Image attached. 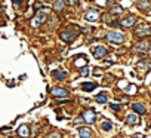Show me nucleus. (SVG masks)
Here are the masks:
<instances>
[{"label":"nucleus","mask_w":151,"mask_h":138,"mask_svg":"<svg viewBox=\"0 0 151 138\" xmlns=\"http://www.w3.org/2000/svg\"><path fill=\"white\" fill-rule=\"evenodd\" d=\"M83 91H86V92H91V91H93L95 88H96V83H93V82H86V83H83Z\"/></svg>","instance_id":"12"},{"label":"nucleus","mask_w":151,"mask_h":138,"mask_svg":"<svg viewBox=\"0 0 151 138\" xmlns=\"http://www.w3.org/2000/svg\"><path fill=\"white\" fill-rule=\"evenodd\" d=\"M148 48H150V43L148 42H141L139 45H136V49L138 51H148Z\"/></svg>","instance_id":"14"},{"label":"nucleus","mask_w":151,"mask_h":138,"mask_svg":"<svg viewBox=\"0 0 151 138\" xmlns=\"http://www.w3.org/2000/svg\"><path fill=\"white\" fill-rule=\"evenodd\" d=\"M46 138H61V135H59L58 132H53V134H50V135H47Z\"/></svg>","instance_id":"24"},{"label":"nucleus","mask_w":151,"mask_h":138,"mask_svg":"<svg viewBox=\"0 0 151 138\" xmlns=\"http://www.w3.org/2000/svg\"><path fill=\"white\" fill-rule=\"evenodd\" d=\"M74 33H67V31H64V33H61V39L64 40V42H71L73 39H74Z\"/></svg>","instance_id":"11"},{"label":"nucleus","mask_w":151,"mask_h":138,"mask_svg":"<svg viewBox=\"0 0 151 138\" xmlns=\"http://www.w3.org/2000/svg\"><path fill=\"white\" fill-rule=\"evenodd\" d=\"M67 2H68L70 5H76V3H77V0H67Z\"/></svg>","instance_id":"27"},{"label":"nucleus","mask_w":151,"mask_h":138,"mask_svg":"<svg viewBox=\"0 0 151 138\" xmlns=\"http://www.w3.org/2000/svg\"><path fill=\"white\" fill-rule=\"evenodd\" d=\"M28 134H30V128L27 126V125H21L19 128H18V135L19 137H28Z\"/></svg>","instance_id":"8"},{"label":"nucleus","mask_w":151,"mask_h":138,"mask_svg":"<svg viewBox=\"0 0 151 138\" xmlns=\"http://www.w3.org/2000/svg\"><path fill=\"white\" fill-rule=\"evenodd\" d=\"M80 73H82V76H88L89 74V68L88 67H83L82 70H80Z\"/></svg>","instance_id":"22"},{"label":"nucleus","mask_w":151,"mask_h":138,"mask_svg":"<svg viewBox=\"0 0 151 138\" xmlns=\"http://www.w3.org/2000/svg\"><path fill=\"white\" fill-rule=\"evenodd\" d=\"M122 11H123V9H122L120 6H114V8L111 9V14H116V12H119V14H120Z\"/></svg>","instance_id":"23"},{"label":"nucleus","mask_w":151,"mask_h":138,"mask_svg":"<svg viewBox=\"0 0 151 138\" xmlns=\"http://www.w3.org/2000/svg\"><path fill=\"white\" fill-rule=\"evenodd\" d=\"M101 73H102V70H101V68H95V74H96V76H99Z\"/></svg>","instance_id":"26"},{"label":"nucleus","mask_w":151,"mask_h":138,"mask_svg":"<svg viewBox=\"0 0 151 138\" xmlns=\"http://www.w3.org/2000/svg\"><path fill=\"white\" fill-rule=\"evenodd\" d=\"M86 20H88V21H96V20H98V11H96V9H91V11H88V14H86Z\"/></svg>","instance_id":"7"},{"label":"nucleus","mask_w":151,"mask_h":138,"mask_svg":"<svg viewBox=\"0 0 151 138\" xmlns=\"http://www.w3.org/2000/svg\"><path fill=\"white\" fill-rule=\"evenodd\" d=\"M101 128H102L104 131H111V129H113V125H111L110 122H107V120H104V122L101 123Z\"/></svg>","instance_id":"16"},{"label":"nucleus","mask_w":151,"mask_h":138,"mask_svg":"<svg viewBox=\"0 0 151 138\" xmlns=\"http://www.w3.org/2000/svg\"><path fill=\"white\" fill-rule=\"evenodd\" d=\"M135 21H136V18L133 17V15H130L129 18H126V20H123L120 24L123 25V27H132L133 24H135Z\"/></svg>","instance_id":"9"},{"label":"nucleus","mask_w":151,"mask_h":138,"mask_svg":"<svg viewBox=\"0 0 151 138\" xmlns=\"http://www.w3.org/2000/svg\"><path fill=\"white\" fill-rule=\"evenodd\" d=\"M105 39H107L108 42H111V43H122V42L124 40L123 34H122V33H116V31H110V33H107Z\"/></svg>","instance_id":"1"},{"label":"nucleus","mask_w":151,"mask_h":138,"mask_svg":"<svg viewBox=\"0 0 151 138\" xmlns=\"http://www.w3.org/2000/svg\"><path fill=\"white\" fill-rule=\"evenodd\" d=\"M141 9H147L148 6H150V3L147 2V0H141V2H139V5H138Z\"/></svg>","instance_id":"20"},{"label":"nucleus","mask_w":151,"mask_h":138,"mask_svg":"<svg viewBox=\"0 0 151 138\" xmlns=\"http://www.w3.org/2000/svg\"><path fill=\"white\" fill-rule=\"evenodd\" d=\"M96 103H99V104L107 103V97H105V94H99V95H96Z\"/></svg>","instance_id":"17"},{"label":"nucleus","mask_w":151,"mask_h":138,"mask_svg":"<svg viewBox=\"0 0 151 138\" xmlns=\"http://www.w3.org/2000/svg\"><path fill=\"white\" fill-rule=\"evenodd\" d=\"M45 12L46 11H40V12H37V15H36V18L31 21V25L33 27H37V25H40L45 20H46V15H45Z\"/></svg>","instance_id":"3"},{"label":"nucleus","mask_w":151,"mask_h":138,"mask_svg":"<svg viewBox=\"0 0 151 138\" xmlns=\"http://www.w3.org/2000/svg\"><path fill=\"white\" fill-rule=\"evenodd\" d=\"M145 34H151V28H150V27H145V25H142V28L136 30V36L142 37V36H145Z\"/></svg>","instance_id":"10"},{"label":"nucleus","mask_w":151,"mask_h":138,"mask_svg":"<svg viewBox=\"0 0 151 138\" xmlns=\"http://www.w3.org/2000/svg\"><path fill=\"white\" fill-rule=\"evenodd\" d=\"M50 94L55 97V98H64V97H68V91H65V89H62V88H53L52 91H50Z\"/></svg>","instance_id":"4"},{"label":"nucleus","mask_w":151,"mask_h":138,"mask_svg":"<svg viewBox=\"0 0 151 138\" xmlns=\"http://www.w3.org/2000/svg\"><path fill=\"white\" fill-rule=\"evenodd\" d=\"M98 3L99 5H105V0H98Z\"/></svg>","instance_id":"28"},{"label":"nucleus","mask_w":151,"mask_h":138,"mask_svg":"<svg viewBox=\"0 0 151 138\" xmlns=\"http://www.w3.org/2000/svg\"><path fill=\"white\" fill-rule=\"evenodd\" d=\"M76 61H77V65H80V64L83 65L86 62V58L85 56H77V58H76Z\"/></svg>","instance_id":"21"},{"label":"nucleus","mask_w":151,"mask_h":138,"mask_svg":"<svg viewBox=\"0 0 151 138\" xmlns=\"http://www.w3.org/2000/svg\"><path fill=\"white\" fill-rule=\"evenodd\" d=\"M55 79H58V80H64L65 79V73L64 72H55Z\"/></svg>","instance_id":"18"},{"label":"nucleus","mask_w":151,"mask_h":138,"mask_svg":"<svg viewBox=\"0 0 151 138\" xmlns=\"http://www.w3.org/2000/svg\"><path fill=\"white\" fill-rule=\"evenodd\" d=\"M82 117H83V120H85L86 123H93L95 119H96V114H95V111H92V110H85L83 114H82Z\"/></svg>","instance_id":"2"},{"label":"nucleus","mask_w":151,"mask_h":138,"mask_svg":"<svg viewBox=\"0 0 151 138\" xmlns=\"http://www.w3.org/2000/svg\"><path fill=\"white\" fill-rule=\"evenodd\" d=\"M132 108H133L136 113H139V114H144V113H145V108H144V105H142V104H138V103H135V104L132 105Z\"/></svg>","instance_id":"13"},{"label":"nucleus","mask_w":151,"mask_h":138,"mask_svg":"<svg viewBox=\"0 0 151 138\" xmlns=\"http://www.w3.org/2000/svg\"><path fill=\"white\" fill-rule=\"evenodd\" d=\"M2 9H3V8H2V5H0V14H2Z\"/></svg>","instance_id":"30"},{"label":"nucleus","mask_w":151,"mask_h":138,"mask_svg":"<svg viewBox=\"0 0 151 138\" xmlns=\"http://www.w3.org/2000/svg\"><path fill=\"white\" fill-rule=\"evenodd\" d=\"M110 108H113V110H119L120 107H119V104H110Z\"/></svg>","instance_id":"25"},{"label":"nucleus","mask_w":151,"mask_h":138,"mask_svg":"<svg viewBox=\"0 0 151 138\" xmlns=\"http://www.w3.org/2000/svg\"><path fill=\"white\" fill-rule=\"evenodd\" d=\"M62 8H64V3H62V0H58V2L53 5V9L55 11H62Z\"/></svg>","instance_id":"19"},{"label":"nucleus","mask_w":151,"mask_h":138,"mask_svg":"<svg viewBox=\"0 0 151 138\" xmlns=\"http://www.w3.org/2000/svg\"><path fill=\"white\" fill-rule=\"evenodd\" d=\"M79 137L80 138H92V131L89 128H80L79 129Z\"/></svg>","instance_id":"5"},{"label":"nucleus","mask_w":151,"mask_h":138,"mask_svg":"<svg viewBox=\"0 0 151 138\" xmlns=\"http://www.w3.org/2000/svg\"><path fill=\"white\" fill-rule=\"evenodd\" d=\"M126 120H127V123H130V125H136V123H138V117H136L135 114H129V116L126 117Z\"/></svg>","instance_id":"15"},{"label":"nucleus","mask_w":151,"mask_h":138,"mask_svg":"<svg viewBox=\"0 0 151 138\" xmlns=\"http://www.w3.org/2000/svg\"><path fill=\"white\" fill-rule=\"evenodd\" d=\"M132 138H142L141 135H135V137H132Z\"/></svg>","instance_id":"29"},{"label":"nucleus","mask_w":151,"mask_h":138,"mask_svg":"<svg viewBox=\"0 0 151 138\" xmlns=\"http://www.w3.org/2000/svg\"><path fill=\"white\" fill-rule=\"evenodd\" d=\"M93 55H95V58H102L104 55H107V49L104 46H98V48H95Z\"/></svg>","instance_id":"6"}]
</instances>
